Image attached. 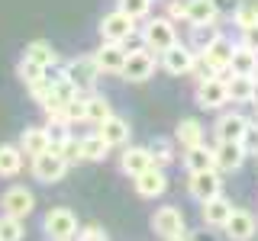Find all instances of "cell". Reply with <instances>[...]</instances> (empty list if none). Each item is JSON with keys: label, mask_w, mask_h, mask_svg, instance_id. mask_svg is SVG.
Masks as SVG:
<instances>
[{"label": "cell", "mask_w": 258, "mask_h": 241, "mask_svg": "<svg viewBox=\"0 0 258 241\" xmlns=\"http://www.w3.org/2000/svg\"><path fill=\"white\" fill-rule=\"evenodd\" d=\"M200 52L210 58V64L216 68V74H220L223 68H229V61H232V52H236V42H232L229 36H223V32H216L210 42L200 48Z\"/></svg>", "instance_id": "cell-16"}, {"label": "cell", "mask_w": 258, "mask_h": 241, "mask_svg": "<svg viewBox=\"0 0 258 241\" xmlns=\"http://www.w3.org/2000/svg\"><path fill=\"white\" fill-rule=\"evenodd\" d=\"M152 231L158 238L168 241H181V238H194V231L184 225V212L177 206H161L152 212Z\"/></svg>", "instance_id": "cell-1"}, {"label": "cell", "mask_w": 258, "mask_h": 241, "mask_svg": "<svg viewBox=\"0 0 258 241\" xmlns=\"http://www.w3.org/2000/svg\"><path fill=\"white\" fill-rule=\"evenodd\" d=\"M45 71L42 64H36V61H29V58H23L20 64H16V74H20L23 84H32V80H39V77H45Z\"/></svg>", "instance_id": "cell-34"}, {"label": "cell", "mask_w": 258, "mask_h": 241, "mask_svg": "<svg viewBox=\"0 0 258 241\" xmlns=\"http://www.w3.org/2000/svg\"><path fill=\"white\" fill-rule=\"evenodd\" d=\"M232 209H236V206H232L229 199L223 196V193H220V196H213V199H207L204 209H200V215H204V225H207V228H223L226 219L232 215Z\"/></svg>", "instance_id": "cell-19"}, {"label": "cell", "mask_w": 258, "mask_h": 241, "mask_svg": "<svg viewBox=\"0 0 258 241\" xmlns=\"http://www.w3.org/2000/svg\"><path fill=\"white\" fill-rule=\"evenodd\" d=\"M126 55H129L126 42H103V45L94 52V58H97V68H100V74H119V71H123Z\"/></svg>", "instance_id": "cell-14"}, {"label": "cell", "mask_w": 258, "mask_h": 241, "mask_svg": "<svg viewBox=\"0 0 258 241\" xmlns=\"http://www.w3.org/2000/svg\"><path fill=\"white\" fill-rule=\"evenodd\" d=\"M133 187L136 193H139L142 199H155L161 196V193H168V174H165V167H149V171H142L139 177H133Z\"/></svg>", "instance_id": "cell-13"}, {"label": "cell", "mask_w": 258, "mask_h": 241, "mask_svg": "<svg viewBox=\"0 0 258 241\" xmlns=\"http://www.w3.org/2000/svg\"><path fill=\"white\" fill-rule=\"evenodd\" d=\"M194 58H197V52H194V48H187V45H181V42H174L171 48H165V52L158 55L161 68H165L171 77H184V74H190Z\"/></svg>", "instance_id": "cell-9"}, {"label": "cell", "mask_w": 258, "mask_h": 241, "mask_svg": "<svg viewBox=\"0 0 258 241\" xmlns=\"http://www.w3.org/2000/svg\"><path fill=\"white\" fill-rule=\"evenodd\" d=\"M223 231H226V238H232V241H248V238H255V231H258V219L248 209H232V215L226 219Z\"/></svg>", "instance_id": "cell-15"}, {"label": "cell", "mask_w": 258, "mask_h": 241, "mask_svg": "<svg viewBox=\"0 0 258 241\" xmlns=\"http://www.w3.org/2000/svg\"><path fill=\"white\" fill-rule=\"evenodd\" d=\"M81 148H84V161H91V164H97V161H103L110 155V148L113 145L103 139L100 132H91V135H84L81 139Z\"/></svg>", "instance_id": "cell-28"}, {"label": "cell", "mask_w": 258, "mask_h": 241, "mask_svg": "<svg viewBox=\"0 0 258 241\" xmlns=\"http://www.w3.org/2000/svg\"><path fill=\"white\" fill-rule=\"evenodd\" d=\"M242 148H245V155H258V123H252L248 119V126H245V132H242Z\"/></svg>", "instance_id": "cell-38"}, {"label": "cell", "mask_w": 258, "mask_h": 241, "mask_svg": "<svg viewBox=\"0 0 258 241\" xmlns=\"http://www.w3.org/2000/svg\"><path fill=\"white\" fill-rule=\"evenodd\" d=\"M155 68H158V55L152 52V48H129L119 74H123L129 84H142V80H149L155 74Z\"/></svg>", "instance_id": "cell-4"}, {"label": "cell", "mask_w": 258, "mask_h": 241, "mask_svg": "<svg viewBox=\"0 0 258 241\" xmlns=\"http://www.w3.org/2000/svg\"><path fill=\"white\" fill-rule=\"evenodd\" d=\"M174 42H177V29H174V23L168 20V16H158V20L145 23V29H142V45L145 48H152L155 55H161Z\"/></svg>", "instance_id": "cell-5"}, {"label": "cell", "mask_w": 258, "mask_h": 241, "mask_svg": "<svg viewBox=\"0 0 258 241\" xmlns=\"http://www.w3.org/2000/svg\"><path fill=\"white\" fill-rule=\"evenodd\" d=\"M149 167H155V158H152L149 145H126V151L119 155V171L126 177H139Z\"/></svg>", "instance_id": "cell-12"}, {"label": "cell", "mask_w": 258, "mask_h": 241, "mask_svg": "<svg viewBox=\"0 0 258 241\" xmlns=\"http://www.w3.org/2000/svg\"><path fill=\"white\" fill-rule=\"evenodd\" d=\"M187 190H190V196L197 199V203H207V199L220 196V190H223L220 171H216V167H210V171H194L187 177Z\"/></svg>", "instance_id": "cell-10"}, {"label": "cell", "mask_w": 258, "mask_h": 241, "mask_svg": "<svg viewBox=\"0 0 258 241\" xmlns=\"http://www.w3.org/2000/svg\"><path fill=\"white\" fill-rule=\"evenodd\" d=\"M152 4H155V0H116V7H119V10H123V13H129V16H136V20L149 16Z\"/></svg>", "instance_id": "cell-37"}, {"label": "cell", "mask_w": 258, "mask_h": 241, "mask_svg": "<svg viewBox=\"0 0 258 241\" xmlns=\"http://www.w3.org/2000/svg\"><path fill=\"white\" fill-rule=\"evenodd\" d=\"M45 135H48V142H52V148H58L61 142L71 139V123L64 116H48L45 119Z\"/></svg>", "instance_id": "cell-30"}, {"label": "cell", "mask_w": 258, "mask_h": 241, "mask_svg": "<svg viewBox=\"0 0 258 241\" xmlns=\"http://www.w3.org/2000/svg\"><path fill=\"white\" fill-rule=\"evenodd\" d=\"M78 235L84 241H107V231L100 225H84V228H78Z\"/></svg>", "instance_id": "cell-42"}, {"label": "cell", "mask_w": 258, "mask_h": 241, "mask_svg": "<svg viewBox=\"0 0 258 241\" xmlns=\"http://www.w3.org/2000/svg\"><path fill=\"white\" fill-rule=\"evenodd\" d=\"M232 23H236L239 29H245V26H252V23H258V7L255 4H242L232 10Z\"/></svg>", "instance_id": "cell-36"}, {"label": "cell", "mask_w": 258, "mask_h": 241, "mask_svg": "<svg viewBox=\"0 0 258 241\" xmlns=\"http://www.w3.org/2000/svg\"><path fill=\"white\" fill-rule=\"evenodd\" d=\"M232 74H258V52H252L248 45H236V52H232V61H229Z\"/></svg>", "instance_id": "cell-26"}, {"label": "cell", "mask_w": 258, "mask_h": 241, "mask_svg": "<svg viewBox=\"0 0 258 241\" xmlns=\"http://www.w3.org/2000/svg\"><path fill=\"white\" fill-rule=\"evenodd\" d=\"M152 148V158H155V164L158 167H168V164H174V148H171V142H152L149 145Z\"/></svg>", "instance_id": "cell-35"}, {"label": "cell", "mask_w": 258, "mask_h": 241, "mask_svg": "<svg viewBox=\"0 0 258 241\" xmlns=\"http://www.w3.org/2000/svg\"><path fill=\"white\" fill-rule=\"evenodd\" d=\"M23 238V219L16 215H0V241H20Z\"/></svg>", "instance_id": "cell-32"}, {"label": "cell", "mask_w": 258, "mask_h": 241, "mask_svg": "<svg viewBox=\"0 0 258 241\" xmlns=\"http://www.w3.org/2000/svg\"><path fill=\"white\" fill-rule=\"evenodd\" d=\"M252 103L258 106V77H255V90H252Z\"/></svg>", "instance_id": "cell-43"}, {"label": "cell", "mask_w": 258, "mask_h": 241, "mask_svg": "<svg viewBox=\"0 0 258 241\" xmlns=\"http://www.w3.org/2000/svg\"><path fill=\"white\" fill-rule=\"evenodd\" d=\"M68 161L61 158L58 148H48L42 151L39 158H32V177H36L39 183H58L64 174H68Z\"/></svg>", "instance_id": "cell-7"}, {"label": "cell", "mask_w": 258, "mask_h": 241, "mask_svg": "<svg viewBox=\"0 0 258 241\" xmlns=\"http://www.w3.org/2000/svg\"><path fill=\"white\" fill-rule=\"evenodd\" d=\"M84 100H87V123H91V126H100L103 119L113 112L110 109V100H107V96H100V93H87Z\"/></svg>", "instance_id": "cell-31"}, {"label": "cell", "mask_w": 258, "mask_h": 241, "mask_svg": "<svg viewBox=\"0 0 258 241\" xmlns=\"http://www.w3.org/2000/svg\"><path fill=\"white\" fill-rule=\"evenodd\" d=\"M226 103H229V84L220 74L197 80V106L200 109H223Z\"/></svg>", "instance_id": "cell-8"}, {"label": "cell", "mask_w": 258, "mask_h": 241, "mask_svg": "<svg viewBox=\"0 0 258 241\" xmlns=\"http://www.w3.org/2000/svg\"><path fill=\"white\" fill-rule=\"evenodd\" d=\"M213 155H216V171H226V174L239 171V167H242V161L248 158L239 139H236V142H216Z\"/></svg>", "instance_id": "cell-17"}, {"label": "cell", "mask_w": 258, "mask_h": 241, "mask_svg": "<svg viewBox=\"0 0 258 241\" xmlns=\"http://www.w3.org/2000/svg\"><path fill=\"white\" fill-rule=\"evenodd\" d=\"M204 126H200V119H181L174 129V142L181 145V148H194V145H204Z\"/></svg>", "instance_id": "cell-25"}, {"label": "cell", "mask_w": 258, "mask_h": 241, "mask_svg": "<svg viewBox=\"0 0 258 241\" xmlns=\"http://www.w3.org/2000/svg\"><path fill=\"white\" fill-rule=\"evenodd\" d=\"M0 209H4L7 215L26 219L32 209H36V196H32L29 187H10V190H4V196H0Z\"/></svg>", "instance_id": "cell-11"}, {"label": "cell", "mask_w": 258, "mask_h": 241, "mask_svg": "<svg viewBox=\"0 0 258 241\" xmlns=\"http://www.w3.org/2000/svg\"><path fill=\"white\" fill-rule=\"evenodd\" d=\"M42 235L52 241H68L78 235V215L68 206H55L42 215Z\"/></svg>", "instance_id": "cell-2"}, {"label": "cell", "mask_w": 258, "mask_h": 241, "mask_svg": "<svg viewBox=\"0 0 258 241\" xmlns=\"http://www.w3.org/2000/svg\"><path fill=\"white\" fill-rule=\"evenodd\" d=\"M26 167V155L20 145H0V177H16Z\"/></svg>", "instance_id": "cell-24"}, {"label": "cell", "mask_w": 258, "mask_h": 241, "mask_svg": "<svg viewBox=\"0 0 258 241\" xmlns=\"http://www.w3.org/2000/svg\"><path fill=\"white\" fill-rule=\"evenodd\" d=\"M97 132H100L103 139L113 145V148H116V145H126L129 135H133V132H129V123H126L123 116H116V112H110V116L103 119L100 126H97Z\"/></svg>", "instance_id": "cell-22"}, {"label": "cell", "mask_w": 258, "mask_h": 241, "mask_svg": "<svg viewBox=\"0 0 258 241\" xmlns=\"http://www.w3.org/2000/svg\"><path fill=\"white\" fill-rule=\"evenodd\" d=\"M255 123H258V119H255Z\"/></svg>", "instance_id": "cell-44"}, {"label": "cell", "mask_w": 258, "mask_h": 241, "mask_svg": "<svg viewBox=\"0 0 258 241\" xmlns=\"http://www.w3.org/2000/svg\"><path fill=\"white\" fill-rule=\"evenodd\" d=\"M20 148H23V155H26L29 161L32 158H39L42 151L52 148V142H48V135H45V126H29V129H23V135H20Z\"/></svg>", "instance_id": "cell-21"}, {"label": "cell", "mask_w": 258, "mask_h": 241, "mask_svg": "<svg viewBox=\"0 0 258 241\" xmlns=\"http://www.w3.org/2000/svg\"><path fill=\"white\" fill-rule=\"evenodd\" d=\"M58 151H61V158L68 161L71 167H75V164H84V148H81V139H78V135H71L68 142H61Z\"/></svg>", "instance_id": "cell-33"}, {"label": "cell", "mask_w": 258, "mask_h": 241, "mask_svg": "<svg viewBox=\"0 0 258 241\" xmlns=\"http://www.w3.org/2000/svg\"><path fill=\"white\" fill-rule=\"evenodd\" d=\"M165 16H168V20H184V23H187V0H168V7H165Z\"/></svg>", "instance_id": "cell-40"}, {"label": "cell", "mask_w": 258, "mask_h": 241, "mask_svg": "<svg viewBox=\"0 0 258 241\" xmlns=\"http://www.w3.org/2000/svg\"><path fill=\"white\" fill-rule=\"evenodd\" d=\"M190 74L197 77V80H207V77H213V74H216V68L210 64V58H207V55L200 52L197 58H194V68H190Z\"/></svg>", "instance_id": "cell-39"}, {"label": "cell", "mask_w": 258, "mask_h": 241, "mask_svg": "<svg viewBox=\"0 0 258 241\" xmlns=\"http://www.w3.org/2000/svg\"><path fill=\"white\" fill-rule=\"evenodd\" d=\"M184 167H187V174L194 171H210V167H216V155L210 145H194V148H184Z\"/></svg>", "instance_id": "cell-23"}, {"label": "cell", "mask_w": 258, "mask_h": 241, "mask_svg": "<svg viewBox=\"0 0 258 241\" xmlns=\"http://www.w3.org/2000/svg\"><path fill=\"white\" fill-rule=\"evenodd\" d=\"M245 126H248V119L242 112H223L213 126V135H216V142H236V139H242Z\"/></svg>", "instance_id": "cell-20"}, {"label": "cell", "mask_w": 258, "mask_h": 241, "mask_svg": "<svg viewBox=\"0 0 258 241\" xmlns=\"http://www.w3.org/2000/svg\"><path fill=\"white\" fill-rule=\"evenodd\" d=\"M187 23L190 26H216L220 4L216 0H187Z\"/></svg>", "instance_id": "cell-18"}, {"label": "cell", "mask_w": 258, "mask_h": 241, "mask_svg": "<svg viewBox=\"0 0 258 241\" xmlns=\"http://www.w3.org/2000/svg\"><path fill=\"white\" fill-rule=\"evenodd\" d=\"M226 84H229V103H252V90H255L252 74H232Z\"/></svg>", "instance_id": "cell-27"}, {"label": "cell", "mask_w": 258, "mask_h": 241, "mask_svg": "<svg viewBox=\"0 0 258 241\" xmlns=\"http://www.w3.org/2000/svg\"><path fill=\"white\" fill-rule=\"evenodd\" d=\"M23 58H29V61H36V64H42V68H52L55 61H58V55H55V48L42 42V39H36V42H29L26 48H23Z\"/></svg>", "instance_id": "cell-29"}, {"label": "cell", "mask_w": 258, "mask_h": 241, "mask_svg": "<svg viewBox=\"0 0 258 241\" xmlns=\"http://www.w3.org/2000/svg\"><path fill=\"white\" fill-rule=\"evenodd\" d=\"M64 77L78 87V93H91L97 87V77H100V68H97V58L94 55H81V58H71L64 61Z\"/></svg>", "instance_id": "cell-3"}, {"label": "cell", "mask_w": 258, "mask_h": 241, "mask_svg": "<svg viewBox=\"0 0 258 241\" xmlns=\"http://www.w3.org/2000/svg\"><path fill=\"white\" fill-rule=\"evenodd\" d=\"M136 16H129L123 13L116 7V10H110L107 16L100 20V36H103V42H129V39L136 36Z\"/></svg>", "instance_id": "cell-6"}, {"label": "cell", "mask_w": 258, "mask_h": 241, "mask_svg": "<svg viewBox=\"0 0 258 241\" xmlns=\"http://www.w3.org/2000/svg\"><path fill=\"white\" fill-rule=\"evenodd\" d=\"M239 42L242 45H248L252 52H258V23H252V26H245V29H239Z\"/></svg>", "instance_id": "cell-41"}]
</instances>
